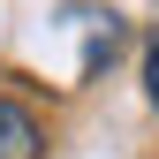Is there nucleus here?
Returning <instances> with one entry per match:
<instances>
[{
  "label": "nucleus",
  "mask_w": 159,
  "mask_h": 159,
  "mask_svg": "<svg viewBox=\"0 0 159 159\" xmlns=\"http://www.w3.org/2000/svg\"><path fill=\"white\" fill-rule=\"evenodd\" d=\"M144 98L159 106V30H152V46H144Z\"/></svg>",
  "instance_id": "obj_2"
},
{
  "label": "nucleus",
  "mask_w": 159,
  "mask_h": 159,
  "mask_svg": "<svg viewBox=\"0 0 159 159\" xmlns=\"http://www.w3.org/2000/svg\"><path fill=\"white\" fill-rule=\"evenodd\" d=\"M38 144H46L38 121L15 106V98H0V159H38Z\"/></svg>",
  "instance_id": "obj_1"
}]
</instances>
